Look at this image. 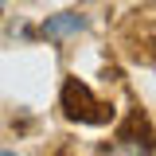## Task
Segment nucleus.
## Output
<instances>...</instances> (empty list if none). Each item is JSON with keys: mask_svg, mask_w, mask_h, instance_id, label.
<instances>
[{"mask_svg": "<svg viewBox=\"0 0 156 156\" xmlns=\"http://www.w3.org/2000/svg\"><path fill=\"white\" fill-rule=\"evenodd\" d=\"M78 31H86V20L78 12H58V16L43 20V35L47 39H66V35H78Z\"/></svg>", "mask_w": 156, "mask_h": 156, "instance_id": "obj_2", "label": "nucleus"}, {"mask_svg": "<svg viewBox=\"0 0 156 156\" xmlns=\"http://www.w3.org/2000/svg\"><path fill=\"white\" fill-rule=\"evenodd\" d=\"M62 113L70 117V121H82V125H105V121L113 117V109H109L82 78H66V82H62Z\"/></svg>", "mask_w": 156, "mask_h": 156, "instance_id": "obj_1", "label": "nucleus"}]
</instances>
